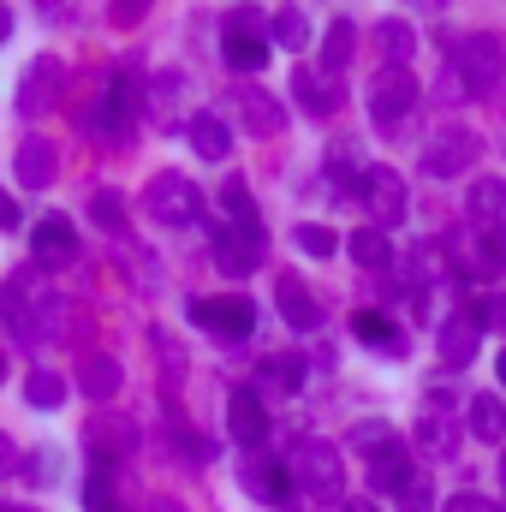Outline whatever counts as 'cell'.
<instances>
[{
  "label": "cell",
  "instance_id": "cell-25",
  "mask_svg": "<svg viewBox=\"0 0 506 512\" xmlns=\"http://www.w3.org/2000/svg\"><path fill=\"white\" fill-rule=\"evenodd\" d=\"M221 209H227V227H239V233H262L256 203H251V185H245L239 173H227V179H221Z\"/></svg>",
  "mask_w": 506,
  "mask_h": 512
},
{
  "label": "cell",
  "instance_id": "cell-15",
  "mask_svg": "<svg viewBox=\"0 0 506 512\" xmlns=\"http://www.w3.org/2000/svg\"><path fill=\"white\" fill-rule=\"evenodd\" d=\"M411 447H417L429 465H447V459H459V423L441 417V411H423L417 429H411Z\"/></svg>",
  "mask_w": 506,
  "mask_h": 512
},
{
  "label": "cell",
  "instance_id": "cell-17",
  "mask_svg": "<svg viewBox=\"0 0 506 512\" xmlns=\"http://www.w3.org/2000/svg\"><path fill=\"white\" fill-rule=\"evenodd\" d=\"M227 429L239 447H262L268 441V399L262 393H233L227 399Z\"/></svg>",
  "mask_w": 506,
  "mask_h": 512
},
{
  "label": "cell",
  "instance_id": "cell-23",
  "mask_svg": "<svg viewBox=\"0 0 506 512\" xmlns=\"http://www.w3.org/2000/svg\"><path fill=\"white\" fill-rule=\"evenodd\" d=\"M465 209H471V227H506V179H477Z\"/></svg>",
  "mask_w": 506,
  "mask_h": 512
},
{
  "label": "cell",
  "instance_id": "cell-47",
  "mask_svg": "<svg viewBox=\"0 0 506 512\" xmlns=\"http://www.w3.org/2000/svg\"><path fill=\"white\" fill-rule=\"evenodd\" d=\"M0 227H6V233H12V227H18V203H12V197H6V191H0Z\"/></svg>",
  "mask_w": 506,
  "mask_h": 512
},
{
  "label": "cell",
  "instance_id": "cell-4",
  "mask_svg": "<svg viewBox=\"0 0 506 512\" xmlns=\"http://www.w3.org/2000/svg\"><path fill=\"white\" fill-rule=\"evenodd\" d=\"M143 209L161 221V227H191L203 215V191L185 179V173H155L143 185Z\"/></svg>",
  "mask_w": 506,
  "mask_h": 512
},
{
  "label": "cell",
  "instance_id": "cell-32",
  "mask_svg": "<svg viewBox=\"0 0 506 512\" xmlns=\"http://www.w3.org/2000/svg\"><path fill=\"white\" fill-rule=\"evenodd\" d=\"M24 399H30L36 411H60V405H66V382H60L54 370H30V376H24Z\"/></svg>",
  "mask_w": 506,
  "mask_h": 512
},
{
  "label": "cell",
  "instance_id": "cell-55",
  "mask_svg": "<svg viewBox=\"0 0 506 512\" xmlns=\"http://www.w3.org/2000/svg\"><path fill=\"white\" fill-rule=\"evenodd\" d=\"M423 6H441V0H423Z\"/></svg>",
  "mask_w": 506,
  "mask_h": 512
},
{
  "label": "cell",
  "instance_id": "cell-54",
  "mask_svg": "<svg viewBox=\"0 0 506 512\" xmlns=\"http://www.w3.org/2000/svg\"><path fill=\"white\" fill-rule=\"evenodd\" d=\"M0 382H6V358H0Z\"/></svg>",
  "mask_w": 506,
  "mask_h": 512
},
{
  "label": "cell",
  "instance_id": "cell-44",
  "mask_svg": "<svg viewBox=\"0 0 506 512\" xmlns=\"http://www.w3.org/2000/svg\"><path fill=\"white\" fill-rule=\"evenodd\" d=\"M429 501H435V489H429V477L417 471V477H411V489L399 495V507H405V512H429Z\"/></svg>",
  "mask_w": 506,
  "mask_h": 512
},
{
  "label": "cell",
  "instance_id": "cell-45",
  "mask_svg": "<svg viewBox=\"0 0 506 512\" xmlns=\"http://www.w3.org/2000/svg\"><path fill=\"white\" fill-rule=\"evenodd\" d=\"M477 316H483V328H495V334L506 340V292H495V298H483V310H477Z\"/></svg>",
  "mask_w": 506,
  "mask_h": 512
},
{
  "label": "cell",
  "instance_id": "cell-6",
  "mask_svg": "<svg viewBox=\"0 0 506 512\" xmlns=\"http://www.w3.org/2000/svg\"><path fill=\"white\" fill-rule=\"evenodd\" d=\"M453 262H459V274H477V280L506 274V227H465V233H453Z\"/></svg>",
  "mask_w": 506,
  "mask_h": 512
},
{
  "label": "cell",
  "instance_id": "cell-52",
  "mask_svg": "<svg viewBox=\"0 0 506 512\" xmlns=\"http://www.w3.org/2000/svg\"><path fill=\"white\" fill-rule=\"evenodd\" d=\"M495 376H501V387H506V352H501V358H495Z\"/></svg>",
  "mask_w": 506,
  "mask_h": 512
},
{
  "label": "cell",
  "instance_id": "cell-7",
  "mask_svg": "<svg viewBox=\"0 0 506 512\" xmlns=\"http://www.w3.org/2000/svg\"><path fill=\"white\" fill-rule=\"evenodd\" d=\"M417 108V78L411 72H387L381 66L376 72V84H370V120H376V131H393L405 126V114Z\"/></svg>",
  "mask_w": 506,
  "mask_h": 512
},
{
  "label": "cell",
  "instance_id": "cell-19",
  "mask_svg": "<svg viewBox=\"0 0 506 512\" xmlns=\"http://www.w3.org/2000/svg\"><path fill=\"white\" fill-rule=\"evenodd\" d=\"M274 298H280V316L298 328V334H310V328H322V304L310 298V286L298 280V274H280L274 280Z\"/></svg>",
  "mask_w": 506,
  "mask_h": 512
},
{
  "label": "cell",
  "instance_id": "cell-24",
  "mask_svg": "<svg viewBox=\"0 0 506 512\" xmlns=\"http://www.w3.org/2000/svg\"><path fill=\"white\" fill-rule=\"evenodd\" d=\"M191 149H197L203 161H227V155H233V126H227L221 114H197V120H191Z\"/></svg>",
  "mask_w": 506,
  "mask_h": 512
},
{
  "label": "cell",
  "instance_id": "cell-53",
  "mask_svg": "<svg viewBox=\"0 0 506 512\" xmlns=\"http://www.w3.org/2000/svg\"><path fill=\"white\" fill-rule=\"evenodd\" d=\"M501 483H506V447H501Z\"/></svg>",
  "mask_w": 506,
  "mask_h": 512
},
{
  "label": "cell",
  "instance_id": "cell-38",
  "mask_svg": "<svg viewBox=\"0 0 506 512\" xmlns=\"http://www.w3.org/2000/svg\"><path fill=\"white\" fill-rule=\"evenodd\" d=\"M352 334H358V340H376L387 352H399V328H393L387 316H376V310H358V316H352Z\"/></svg>",
  "mask_w": 506,
  "mask_h": 512
},
{
  "label": "cell",
  "instance_id": "cell-12",
  "mask_svg": "<svg viewBox=\"0 0 506 512\" xmlns=\"http://www.w3.org/2000/svg\"><path fill=\"white\" fill-rule=\"evenodd\" d=\"M292 96H298L304 114H340V102H346L340 72H328V66H298L292 72Z\"/></svg>",
  "mask_w": 506,
  "mask_h": 512
},
{
  "label": "cell",
  "instance_id": "cell-26",
  "mask_svg": "<svg viewBox=\"0 0 506 512\" xmlns=\"http://www.w3.org/2000/svg\"><path fill=\"white\" fill-rule=\"evenodd\" d=\"M411 477H417L411 447H393V453H381L376 465H370V483H376L381 495H405V489H411Z\"/></svg>",
  "mask_w": 506,
  "mask_h": 512
},
{
  "label": "cell",
  "instance_id": "cell-1",
  "mask_svg": "<svg viewBox=\"0 0 506 512\" xmlns=\"http://www.w3.org/2000/svg\"><path fill=\"white\" fill-rule=\"evenodd\" d=\"M0 316H6V328H12V340H24V346H30V340H54V334H60V316H66V298L48 292L36 268H18V274H6V286H0Z\"/></svg>",
  "mask_w": 506,
  "mask_h": 512
},
{
  "label": "cell",
  "instance_id": "cell-27",
  "mask_svg": "<svg viewBox=\"0 0 506 512\" xmlns=\"http://www.w3.org/2000/svg\"><path fill=\"white\" fill-rule=\"evenodd\" d=\"M441 274H447L441 245H411V251H405V262H399V280H405V286H417V292H423V286H435Z\"/></svg>",
  "mask_w": 506,
  "mask_h": 512
},
{
  "label": "cell",
  "instance_id": "cell-18",
  "mask_svg": "<svg viewBox=\"0 0 506 512\" xmlns=\"http://www.w3.org/2000/svg\"><path fill=\"white\" fill-rule=\"evenodd\" d=\"M233 108H239L245 131H256V137H274V131H286V108H280V102H274L268 90H256V84H239Z\"/></svg>",
  "mask_w": 506,
  "mask_h": 512
},
{
  "label": "cell",
  "instance_id": "cell-20",
  "mask_svg": "<svg viewBox=\"0 0 506 512\" xmlns=\"http://www.w3.org/2000/svg\"><path fill=\"white\" fill-rule=\"evenodd\" d=\"M54 173H60V149H54L48 137H24V143H18V179H24L30 191H48Z\"/></svg>",
  "mask_w": 506,
  "mask_h": 512
},
{
  "label": "cell",
  "instance_id": "cell-49",
  "mask_svg": "<svg viewBox=\"0 0 506 512\" xmlns=\"http://www.w3.org/2000/svg\"><path fill=\"white\" fill-rule=\"evenodd\" d=\"M149 512H185V507H179L173 495H155V501H149Z\"/></svg>",
  "mask_w": 506,
  "mask_h": 512
},
{
  "label": "cell",
  "instance_id": "cell-33",
  "mask_svg": "<svg viewBox=\"0 0 506 512\" xmlns=\"http://www.w3.org/2000/svg\"><path fill=\"white\" fill-rule=\"evenodd\" d=\"M268 36H274L280 48H304V42H310V18H304L298 6H280V12L268 18Z\"/></svg>",
  "mask_w": 506,
  "mask_h": 512
},
{
  "label": "cell",
  "instance_id": "cell-50",
  "mask_svg": "<svg viewBox=\"0 0 506 512\" xmlns=\"http://www.w3.org/2000/svg\"><path fill=\"white\" fill-rule=\"evenodd\" d=\"M0 42H12V12L0 6Z\"/></svg>",
  "mask_w": 506,
  "mask_h": 512
},
{
  "label": "cell",
  "instance_id": "cell-3",
  "mask_svg": "<svg viewBox=\"0 0 506 512\" xmlns=\"http://www.w3.org/2000/svg\"><path fill=\"white\" fill-rule=\"evenodd\" d=\"M459 84H465V96H489V90H501L506 78V42L495 30H471V36H459L453 42V66H447Z\"/></svg>",
  "mask_w": 506,
  "mask_h": 512
},
{
  "label": "cell",
  "instance_id": "cell-10",
  "mask_svg": "<svg viewBox=\"0 0 506 512\" xmlns=\"http://www.w3.org/2000/svg\"><path fill=\"white\" fill-rule=\"evenodd\" d=\"M262 256H268V239L262 233H239V227H215V268L221 274H233V280H245L262 268Z\"/></svg>",
  "mask_w": 506,
  "mask_h": 512
},
{
  "label": "cell",
  "instance_id": "cell-2",
  "mask_svg": "<svg viewBox=\"0 0 506 512\" xmlns=\"http://www.w3.org/2000/svg\"><path fill=\"white\" fill-rule=\"evenodd\" d=\"M292 483L304 501L316 507H346V465H340V447L334 441H304L292 453Z\"/></svg>",
  "mask_w": 506,
  "mask_h": 512
},
{
  "label": "cell",
  "instance_id": "cell-9",
  "mask_svg": "<svg viewBox=\"0 0 506 512\" xmlns=\"http://www.w3.org/2000/svg\"><path fill=\"white\" fill-rule=\"evenodd\" d=\"M358 197H364V209H370V227H381V233L399 227V221L411 215V203H405V179H399L393 167H370Z\"/></svg>",
  "mask_w": 506,
  "mask_h": 512
},
{
  "label": "cell",
  "instance_id": "cell-11",
  "mask_svg": "<svg viewBox=\"0 0 506 512\" xmlns=\"http://www.w3.org/2000/svg\"><path fill=\"white\" fill-rule=\"evenodd\" d=\"M239 489H245L251 501H262V507H280V501H286V465L268 459L262 447H251V453L239 459Z\"/></svg>",
  "mask_w": 506,
  "mask_h": 512
},
{
  "label": "cell",
  "instance_id": "cell-51",
  "mask_svg": "<svg viewBox=\"0 0 506 512\" xmlns=\"http://www.w3.org/2000/svg\"><path fill=\"white\" fill-rule=\"evenodd\" d=\"M340 512H376V507H370V501H346Z\"/></svg>",
  "mask_w": 506,
  "mask_h": 512
},
{
  "label": "cell",
  "instance_id": "cell-13",
  "mask_svg": "<svg viewBox=\"0 0 506 512\" xmlns=\"http://www.w3.org/2000/svg\"><path fill=\"white\" fill-rule=\"evenodd\" d=\"M60 84H66L60 60H54V54H36L30 72H24V84H18V114H48L54 96H60Z\"/></svg>",
  "mask_w": 506,
  "mask_h": 512
},
{
  "label": "cell",
  "instance_id": "cell-28",
  "mask_svg": "<svg viewBox=\"0 0 506 512\" xmlns=\"http://www.w3.org/2000/svg\"><path fill=\"white\" fill-rule=\"evenodd\" d=\"M471 435H477V441H501L506 447V399H495V393H471Z\"/></svg>",
  "mask_w": 506,
  "mask_h": 512
},
{
  "label": "cell",
  "instance_id": "cell-56",
  "mask_svg": "<svg viewBox=\"0 0 506 512\" xmlns=\"http://www.w3.org/2000/svg\"><path fill=\"white\" fill-rule=\"evenodd\" d=\"M501 512H506V507H501Z\"/></svg>",
  "mask_w": 506,
  "mask_h": 512
},
{
  "label": "cell",
  "instance_id": "cell-36",
  "mask_svg": "<svg viewBox=\"0 0 506 512\" xmlns=\"http://www.w3.org/2000/svg\"><path fill=\"white\" fill-rule=\"evenodd\" d=\"M298 382H304V364H298V358H274V364H262V387H268V399H286Z\"/></svg>",
  "mask_w": 506,
  "mask_h": 512
},
{
  "label": "cell",
  "instance_id": "cell-37",
  "mask_svg": "<svg viewBox=\"0 0 506 512\" xmlns=\"http://www.w3.org/2000/svg\"><path fill=\"white\" fill-rule=\"evenodd\" d=\"M84 507L90 512H114V465H90V483H84Z\"/></svg>",
  "mask_w": 506,
  "mask_h": 512
},
{
  "label": "cell",
  "instance_id": "cell-34",
  "mask_svg": "<svg viewBox=\"0 0 506 512\" xmlns=\"http://www.w3.org/2000/svg\"><path fill=\"white\" fill-rule=\"evenodd\" d=\"M346 447H358V453H364V459L376 465L381 453H393V447H399V435H393L387 423H358V429L346 435Z\"/></svg>",
  "mask_w": 506,
  "mask_h": 512
},
{
  "label": "cell",
  "instance_id": "cell-48",
  "mask_svg": "<svg viewBox=\"0 0 506 512\" xmlns=\"http://www.w3.org/2000/svg\"><path fill=\"white\" fill-rule=\"evenodd\" d=\"M12 465H18V453H12V441L0 435V471H12Z\"/></svg>",
  "mask_w": 506,
  "mask_h": 512
},
{
  "label": "cell",
  "instance_id": "cell-30",
  "mask_svg": "<svg viewBox=\"0 0 506 512\" xmlns=\"http://www.w3.org/2000/svg\"><path fill=\"white\" fill-rule=\"evenodd\" d=\"M352 48H358V24L352 18H334L328 36H322V66L328 72H346L352 66Z\"/></svg>",
  "mask_w": 506,
  "mask_h": 512
},
{
  "label": "cell",
  "instance_id": "cell-46",
  "mask_svg": "<svg viewBox=\"0 0 506 512\" xmlns=\"http://www.w3.org/2000/svg\"><path fill=\"white\" fill-rule=\"evenodd\" d=\"M441 512H501V507H495L489 495H471V489H465V495H453V501H447Z\"/></svg>",
  "mask_w": 506,
  "mask_h": 512
},
{
  "label": "cell",
  "instance_id": "cell-8",
  "mask_svg": "<svg viewBox=\"0 0 506 512\" xmlns=\"http://www.w3.org/2000/svg\"><path fill=\"white\" fill-rule=\"evenodd\" d=\"M191 322L221 334V340H245L256 328V304L245 292H227V298H191Z\"/></svg>",
  "mask_w": 506,
  "mask_h": 512
},
{
  "label": "cell",
  "instance_id": "cell-29",
  "mask_svg": "<svg viewBox=\"0 0 506 512\" xmlns=\"http://www.w3.org/2000/svg\"><path fill=\"white\" fill-rule=\"evenodd\" d=\"M90 441H96V459L108 465V459H120L137 447V423H120V417H102L96 429H90Z\"/></svg>",
  "mask_w": 506,
  "mask_h": 512
},
{
  "label": "cell",
  "instance_id": "cell-41",
  "mask_svg": "<svg viewBox=\"0 0 506 512\" xmlns=\"http://www.w3.org/2000/svg\"><path fill=\"white\" fill-rule=\"evenodd\" d=\"M292 245H298L304 256H334V245H340V239H334L328 227H316V221H304V227L292 233Z\"/></svg>",
  "mask_w": 506,
  "mask_h": 512
},
{
  "label": "cell",
  "instance_id": "cell-22",
  "mask_svg": "<svg viewBox=\"0 0 506 512\" xmlns=\"http://www.w3.org/2000/svg\"><path fill=\"white\" fill-rule=\"evenodd\" d=\"M376 48L387 60V72H411V54H417V30L405 18H381L376 24Z\"/></svg>",
  "mask_w": 506,
  "mask_h": 512
},
{
  "label": "cell",
  "instance_id": "cell-35",
  "mask_svg": "<svg viewBox=\"0 0 506 512\" xmlns=\"http://www.w3.org/2000/svg\"><path fill=\"white\" fill-rule=\"evenodd\" d=\"M221 48H227V60H233L239 72L268 66V36H221Z\"/></svg>",
  "mask_w": 506,
  "mask_h": 512
},
{
  "label": "cell",
  "instance_id": "cell-39",
  "mask_svg": "<svg viewBox=\"0 0 506 512\" xmlns=\"http://www.w3.org/2000/svg\"><path fill=\"white\" fill-rule=\"evenodd\" d=\"M179 96H185V78H179V72H161V78L149 84V114H155V120H173L167 108H173Z\"/></svg>",
  "mask_w": 506,
  "mask_h": 512
},
{
  "label": "cell",
  "instance_id": "cell-16",
  "mask_svg": "<svg viewBox=\"0 0 506 512\" xmlns=\"http://www.w3.org/2000/svg\"><path fill=\"white\" fill-rule=\"evenodd\" d=\"M477 340H483V316H477V310H459V316H447V322H441L435 352H441L447 364H459V370H465V364L477 358Z\"/></svg>",
  "mask_w": 506,
  "mask_h": 512
},
{
  "label": "cell",
  "instance_id": "cell-31",
  "mask_svg": "<svg viewBox=\"0 0 506 512\" xmlns=\"http://www.w3.org/2000/svg\"><path fill=\"white\" fill-rule=\"evenodd\" d=\"M346 251H352V262H358V268H376V274L393 262V245H387V233H381V227H358Z\"/></svg>",
  "mask_w": 506,
  "mask_h": 512
},
{
  "label": "cell",
  "instance_id": "cell-5",
  "mask_svg": "<svg viewBox=\"0 0 506 512\" xmlns=\"http://www.w3.org/2000/svg\"><path fill=\"white\" fill-rule=\"evenodd\" d=\"M477 155H483V137L471 126H459V120H447V126L423 143V173L429 179H459Z\"/></svg>",
  "mask_w": 506,
  "mask_h": 512
},
{
  "label": "cell",
  "instance_id": "cell-40",
  "mask_svg": "<svg viewBox=\"0 0 506 512\" xmlns=\"http://www.w3.org/2000/svg\"><path fill=\"white\" fill-rule=\"evenodd\" d=\"M90 215H96V227H108V233H120V227H126V197H120V191H96V203H90Z\"/></svg>",
  "mask_w": 506,
  "mask_h": 512
},
{
  "label": "cell",
  "instance_id": "cell-43",
  "mask_svg": "<svg viewBox=\"0 0 506 512\" xmlns=\"http://www.w3.org/2000/svg\"><path fill=\"white\" fill-rule=\"evenodd\" d=\"M149 6H155V0H114V6H108V24L131 30V24H143V18H149Z\"/></svg>",
  "mask_w": 506,
  "mask_h": 512
},
{
  "label": "cell",
  "instance_id": "cell-42",
  "mask_svg": "<svg viewBox=\"0 0 506 512\" xmlns=\"http://www.w3.org/2000/svg\"><path fill=\"white\" fill-rule=\"evenodd\" d=\"M221 36H268V18H262V12H227ZM268 42H274V36H268Z\"/></svg>",
  "mask_w": 506,
  "mask_h": 512
},
{
  "label": "cell",
  "instance_id": "cell-21",
  "mask_svg": "<svg viewBox=\"0 0 506 512\" xmlns=\"http://www.w3.org/2000/svg\"><path fill=\"white\" fill-rule=\"evenodd\" d=\"M78 393L108 405V399L120 393V364H114L108 352H84V358H78Z\"/></svg>",
  "mask_w": 506,
  "mask_h": 512
},
{
  "label": "cell",
  "instance_id": "cell-14",
  "mask_svg": "<svg viewBox=\"0 0 506 512\" xmlns=\"http://www.w3.org/2000/svg\"><path fill=\"white\" fill-rule=\"evenodd\" d=\"M30 256H36V268H66V262L78 256V233H72V221H66V215L36 221V233H30Z\"/></svg>",
  "mask_w": 506,
  "mask_h": 512
}]
</instances>
